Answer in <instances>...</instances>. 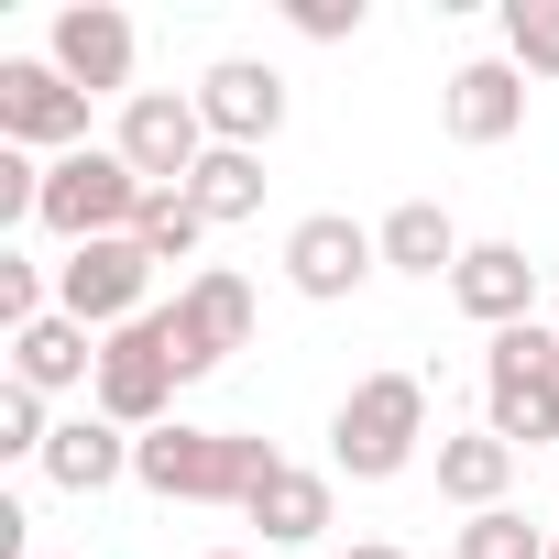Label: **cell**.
Masks as SVG:
<instances>
[{"label":"cell","instance_id":"6da1fadb","mask_svg":"<svg viewBox=\"0 0 559 559\" xmlns=\"http://www.w3.org/2000/svg\"><path fill=\"white\" fill-rule=\"evenodd\" d=\"M263 472H274V439H252V428H176L165 417L154 439H132V483L165 504H252Z\"/></svg>","mask_w":559,"mask_h":559},{"label":"cell","instance_id":"7a4b0ae2","mask_svg":"<svg viewBox=\"0 0 559 559\" xmlns=\"http://www.w3.org/2000/svg\"><path fill=\"white\" fill-rule=\"evenodd\" d=\"M417 450H428V384L417 373H362L330 417V461L352 483H395Z\"/></svg>","mask_w":559,"mask_h":559},{"label":"cell","instance_id":"3957f363","mask_svg":"<svg viewBox=\"0 0 559 559\" xmlns=\"http://www.w3.org/2000/svg\"><path fill=\"white\" fill-rule=\"evenodd\" d=\"M143 198H154V187L121 165V143H78V154H56V165H45V209H34V219L78 252V241H132Z\"/></svg>","mask_w":559,"mask_h":559},{"label":"cell","instance_id":"277c9868","mask_svg":"<svg viewBox=\"0 0 559 559\" xmlns=\"http://www.w3.org/2000/svg\"><path fill=\"white\" fill-rule=\"evenodd\" d=\"M483 428L504 439V450H537V439H559V330H493V352H483Z\"/></svg>","mask_w":559,"mask_h":559},{"label":"cell","instance_id":"5b68a950","mask_svg":"<svg viewBox=\"0 0 559 559\" xmlns=\"http://www.w3.org/2000/svg\"><path fill=\"white\" fill-rule=\"evenodd\" d=\"M154 330H165L176 384H198V373H219V362L252 341V286H241L230 263H209V274H187V297H176V308H154Z\"/></svg>","mask_w":559,"mask_h":559},{"label":"cell","instance_id":"8992f818","mask_svg":"<svg viewBox=\"0 0 559 559\" xmlns=\"http://www.w3.org/2000/svg\"><path fill=\"white\" fill-rule=\"evenodd\" d=\"M56 308L78 319V330H132V319H154V252L143 241H78L67 263H56Z\"/></svg>","mask_w":559,"mask_h":559},{"label":"cell","instance_id":"52a82bcc","mask_svg":"<svg viewBox=\"0 0 559 559\" xmlns=\"http://www.w3.org/2000/svg\"><path fill=\"white\" fill-rule=\"evenodd\" d=\"M110 143H121V165H132L143 187H187V176L209 165V121H198V88H132Z\"/></svg>","mask_w":559,"mask_h":559},{"label":"cell","instance_id":"ba28073f","mask_svg":"<svg viewBox=\"0 0 559 559\" xmlns=\"http://www.w3.org/2000/svg\"><path fill=\"white\" fill-rule=\"evenodd\" d=\"M0 143L12 154H78L88 143V88H67L45 56H0Z\"/></svg>","mask_w":559,"mask_h":559},{"label":"cell","instance_id":"9c48e42d","mask_svg":"<svg viewBox=\"0 0 559 559\" xmlns=\"http://www.w3.org/2000/svg\"><path fill=\"white\" fill-rule=\"evenodd\" d=\"M88 406H99L110 428H132V439L165 428V406H176V362H165V330H154V319H132V330L99 341V384H88Z\"/></svg>","mask_w":559,"mask_h":559},{"label":"cell","instance_id":"30bf717a","mask_svg":"<svg viewBox=\"0 0 559 559\" xmlns=\"http://www.w3.org/2000/svg\"><path fill=\"white\" fill-rule=\"evenodd\" d=\"M198 121H209V143L263 154L274 132H286V78H274L263 56H219V67L198 78Z\"/></svg>","mask_w":559,"mask_h":559},{"label":"cell","instance_id":"8fae6325","mask_svg":"<svg viewBox=\"0 0 559 559\" xmlns=\"http://www.w3.org/2000/svg\"><path fill=\"white\" fill-rule=\"evenodd\" d=\"M384 263V241L362 230V219H341V209H319V219H297L286 230V286L297 297H319V308H341V297H362V274Z\"/></svg>","mask_w":559,"mask_h":559},{"label":"cell","instance_id":"7c38bea8","mask_svg":"<svg viewBox=\"0 0 559 559\" xmlns=\"http://www.w3.org/2000/svg\"><path fill=\"white\" fill-rule=\"evenodd\" d=\"M45 67L67 78V88H88V99H132V12H110V0H78V12H56V45H45Z\"/></svg>","mask_w":559,"mask_h":559},{"label":"cell","instance_id":"4fadbf2b","mask_svg":"<svg viewBox=\"0 0 559 559\" xmlns=\"http://www.w3.org/2000/svg\"><path fill=\"white\" fill-rule=\"evenodd\" d=\"M439 121H450V143H515V132H526V67H515V56H472V67L450 78Z\"/></svg>","mask_w":559,"mask_h":559},{"label":"cell","instance_id":"5bb4252c","mask_svg":"<svg viewBox=\"0 0 559 559\" xmlns=\"http://www.w3.org/2000/svg\"><path fill=\"white\" fill-rule=\"evenodd\" d=\"M450 297H461V319H483V330H526V319H537V263H526L515 241H472L461 274H450Z\"/></svg>","mask_w":559,"mask_h":559},{"label":"cell","instance_id":"9a60e30c","mask_svg":"<svg viewBox=\"0 0 559 559\" xmlns=\"http://www.w3.org/2000/svg\"><path fill=\"white\" fill-rule=\"evenodd\" d=\"M12 384H34V395H78V384H99V330H78L67 308L34 319V330H12Z\"/></svg>","mask_w":559,"mask_h":559},{"label":"cell","instance_id":"2e32d148","mask_svg":"<svg viewBox=\"0 0 559 559\" xmlns=\"http://www.w3.org/2000/svg\"><path fill=\"white\" fill-rule=\"evenodd\" d=\"M132 472V428H110L99 406L88 417H56V439H45V483L56 493H110Z\"/></svg>","mask_w":559,"mask_h":559},{"label":"cell","instance_id":"e0dca14e","mask_svg":"<svg viewBox=\"0 0 559 559\" xmlns=\"http://www.w3.org/2000/svg\"><path fill=\"white\" fill-rule=\"evenodd\" d=\"M373 241H384V274H461V252H472V241L450 230V209H439V198L384 209V230H373Z\"/></svg>","mask_w":559,"mask_h":559},{"label":"cell","instance_id":"ac0fdd59","mask_svg":"<svg viewBox=\"0 0 559 559\" xmlns=\"http://www.w3.org/2000/svg\"><path fill=\"white\" fill-rule=\"evenodd\" d=\"M241 515H252L274 548H308V537L330 526V472H297V461H274V472H263V493H252Z\"/></svg>","mask_w":559,"mask_h":559},{"label":"cell","instance_id":"d6986e66","mask_svg":"<svg viewBox=\"0 0 559 559\" xmlns=\"http://www.w3.org/2000/svg\"><path fill=\"white\" fill-rule=\"evenodd\" d=\"M504 483H515V450H504L493 428H461V439H439V493H450V504L493 515V504H504Z\"/></svg>","mask_w":559,"mask_h":559},{"label":"cell","instance_id":"ffe728a7","mask_svg":"<svg viewBox=\"0 0 559 559\" xmlns=\"http://www.w3.org/2000/svg\"><path fill=\"white\" fill-rule=\"evenodd\" d=\"M187 198L209 209V230L252 219V209H263V154H230V143H209V165L187 176Z\"/></svg>","mask_w":559,"mask_h":559},{"label":"cell","instance_id":"44dd1931","mask_svg":"<svg viewBox=\"0 0 559 559\" xmlns=\"http://www.w3.org/2000/svg\"><path fill=\"white\" fill-rule=\"evenodd\" d=\"M132 241H143L154 263H187V252L209 241V209H198L187 187H154V198H143V219H132Z\"/></svg>","mask_w":559,"mask_h":559},{"label":"cell","instance_id":"7402d4cb","mask_svg":"<svg viewBox=\"0 0 559 559\" xmlns=\"http://www.w3.org/2000/svg\"><path fill=\"white\" fill-rule=\"evenodd\" d=\"M450 559H548V526H526L515 504H493V515H472L450 537Z\"/></svg>","mask_w":559,"mask_h":559},{"label":"cell","instance_id":"603a6c76","mask_svg":"<svg viewBox=\"0 0 559 559\" xmlns=\"http://www.w3.org/2000/svg\"><path fill=\"white\" fill-rule=\"evenodd\" d=\"M504 56L526 78H559V0H504Z\"/></svg>","mask_w":559,"mask_h":559},{"label":"cell","instance_id":"cb8c5ba5","mask_svg":"<svg viewBox=\"0 0 559 559\" xmlns=\"http://www.w3.org/2000/svg\"><path fill=\"white\" fill-rule=\"evenodd\" d=\"M45 439H56L45 395L34 384H0V461H45Z\"/></svg>","mask_w":559,"mask_h":559},{"label":"cell","instance_id":"d4e9b609","mask_svg":"<svg viewBox=\"0 0 559 559\" xmlns=\"http://www.w3.org/2000/svg\"><path fill=\"white\" fill-rule=\"evenodd\" d=\"M34 319H56V308H45V274H34L23 252H0V330H34Z\"/></svg>","mask_w":559,"mask_h":559},{"label":"cell","instance_id":"484cf974","mask_svg":"<svg viewBox=\"0 0 559 559\" xmlns=\"http://www.w3.org/2000/svg\"><path fill=\"white\" fill-rule=\"evenodd\" d=\"M286 23H297L308 45H352V34H362V0H286Z\"/></svg>","mask_w":559,"mask_h":559},{"label":"cell","instance_id":"4316f807","mask_svg":"<svg viewBox=\"0 0 559 559\" xmlns=\"http://www.w3.org/2000/svg\"><path fill=\"white\" fill-rule=\"evenodd\" d=\"M341 559H406V548H395V537H352Z\"/></svg>","mask_w":559,"mask_h":559},{"label":"cell","instance_id":"83f0119b","mask_svg":"<svg viewBox=\"0 0 559 559\" xmlns=\"http://www.w3.org/2000/svg\"><path fill=\"white\" fill-rule=\"evenodd\" d=\"M209 559H241V548H209Z\"/></svg>","mask_w":559,"mask_h":559},{"label":"cell","instance_id":"f1b7e54d","mask_svg":"<svg viewBox=\"0 0 559 559\" xmlns=\"http://www.w3.org/2000/svg\"><path fill=\"white\" fill-rule=\"evenodd\" d=\"M548 559H559V537H548Z\"/></svg>","mask_w":559,"mask_h":559},{"label":"cell","instance_id":"f546056e","mask_svg":"<svg viewBox=\"0 0 559 559\" xmlns=\"http://www.w3.org/2000/svg\"><path fill=\"white\" fill-rule=\"evenodd\" d=\"M548 308H559V297H548Z\"/></svg>","mask_w":559,"mask_h":559}]
</instances>
